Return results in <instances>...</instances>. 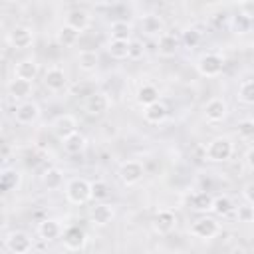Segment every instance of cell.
Wrapping results in <instances>:
<instances>
[{
    "label": "cell",
    "instance_id": "83f0119b",
    "mask_svg": "<svg viewBox=\"0 0 254 254\" xmlns=\"http://www.w3.org/2000/svg\"><path fill=\"white\" fill-rule=\"evenodd\" d=\"M234 202H232V198L230 196H226V194H220V196H212V208H210V212H214L216 216H228V214H232L234 212Z\"/></svg>",
    "mask_w": 254,
    "mask_h": 254
},
{
    "label": "cell",
    "instance_id": "7402d4cb",
    "mask_svg": "<svg viewBox=\"0 0 254 254\" xmlns=\"http://www.w3.org/2000/svg\"><path fill=\"white\" fill-rule=\"evenodd\" d=\"M40 73V67H38V62L36 60H20L16 65H14V77H20V79H26V81H34Z\"/></svg>",
    "mask_w": 254,
    "mask_h": 254
},
{
    "label": "cell",
    "instance_id": "e0dca14e",
    "mask_svg": "<svg viewBox=\"0 0 254 254\" xmlns=\"http://www.w3.org/2000/svg\"><path fill=\"white\" fill-rule=\"evenodd\" d=\"M179 46H181L179 38H177L175 34L167 32V30L157 38V52H159V56H163V58H173V56L179 52Z\"/></svg>",
    "mask_w": 254,
    "mask_h": 254
},
{
    "label": "cell",
    "instance_id": "484cf974",
    "mask_svg": "<svg viewBox=\"0 0 254 254\" xmlns=\"http://www.w3.org/2000/svg\"><path fill=\"white\" fill-rule=\"evenodd\" d=\"M42 183H44V187L48 190H60L64 187V173L58 167L46 169L44 175H42Z\"/></svg>",
    "mask_w": 254,
    "mask_h": 254
},
{
    "label": "cell",
    "instance_id": "7a4b0ae2",
    "mask_svg": "<svg viewBox=\"0 0 254 254\" xmlns=\"http://www.w3.org/2000/svg\"><path fill=\"white\" fill-rule=\"evenodd\" d=\"M65 198L71 204H85L91 200V183L81 177H73L65 183Z\"/></svg>",
    "mask_w": 254,
    "mask_h": 254
},
{
    "label": "cell",
    "instance_id": "30bf717a",
    "mask_svg": "<svg viewBox=\"0 0 254 254\" xmlns=\"http://www.w3.org/2000/svg\"><path fill=\"white\" fill-rule=\"evenodd\" d=\"M40 117V105L32 99H26V101H20L16 107H14V119L20 123V125H32L36 119Z\"/></svg>",
    "mask_w": 254,
    "mask_h": 254
},
{
    "label": "cell",
    "instance_id": "6da1fadb",
    "mask_svg": "<svg viewBox=\"0 0 254 254\" xmlns=\"http://www.w3.org/2000/svg\"><path fill=\"white\" fill-rule=\"evenodd\" d=\"M234 153V145H232V139L230 137H224V135H218L214 139H210L204 147V157L210 161V163H224L232 157Z\"/></svg>",
    "mask_w": 254,
    "mask_h": 254
},
{
    "label": "cell",
    "instance_id": "836d02e7",
    "mask_svg": "<svg viewBox=\"0 0 254 254\" xmlns=\"http://www.w3.org/2000/svg\"><path fill=\"white\" fill-rule=\"evenodd\" d=\"M200 40H202V32H198L196 28H187L183 32V44L187 48H196L200 44Z\"/></svg>",
    "mask_w": 254,
    "mask_h": 254
},
{
    "label": "cell",
    "instance_id": "4316f807",
    "mask_svg": "<svg viewBox=\"0 0 254 254\" xmlns=\"http://www.w3.org/2000/svg\"><path fill=\"white\" fill-rule=\"evenodd\" d=\"M135 99H137V103L141 107H145V105H149V103L159 99V89L153 83H143V85H139V89L135 93Z\"/></svg>",
    "mask_w": 254,
    "mask_h": 254
},
{
    "label": "cell",
    "instance_id": "603a6c76",
    "mask_svg": "<svg viewBox=\"0 0 254 254\" xmlns=\"http://www.w3.org/2000/svg\"><path fill=\"white\" fill-rule=\"evenodd\" d=\"M189 206L196 212H210L212 208V194L206 190H194L189 194Z\"/></svg>",
    "mask_w": 254,
    "mask_h": 254
},
{
    "label": "cell",
    "instance_id": "1f68e13d",
    "mask_svg": "<svg viewBox=\"0 0 254 254\" xmlns=\"http://www.w3.org/2000/svg\"><path fill=\"white\" fill-rule=\"evenodd\" d=\"M238 101L244 105H252L254 101V81L248 77L238 85Z\"/></svg>",
    "mask_w": 254,
    "mask_h": 254
},
{
    "label": "cell",
    "instance_id": "f546056e",
    "mask_svg": "<svg viewBox=\"0 0 254 254\" xmlns=\"http://www.w3.org/2000/svg\"><path fill=\"white\" fill-rule=\"evenodd\" d=\"M107 54H109L113 60H127V54H129V40H115V38H109V42H107Z\"/></svg>",
    "mask_w": 254,
    "mask_h": 254
},
{
    "label": "cell",
    "instance_id": "f35d334b",
    "mask_svg": "<svg viewBox=\"0 0 254 254\" xmlns=\"http://www.w3.org/2000/svg\"><path fill=\"white\" fill-rule=\"evenodd\" d=\"M234 24L238 28V34H246L250 30V16L246 14H238V18H234Z\"/></svg>",
    "mask_w": 254,
    "mask_h": 254
},
{
    "label": "cell",
    "instance_id": "d4e9b609",
    "mask_svg": "<svg viewBox=\"0 0 254 254\" xmlns=\"http://www.w3.org/2000/svg\"><path fill=\"white\" fill-rule=\"evenodd\" d=\"M97 65H99V56H97L95 50H81L77 54V67L81 71L91 73V71L97 69Z\"/></svg>",
    "mask_w": 254,
    "mask_h": 254
},
{
    "label": "cell",
    "instance_id": "8d00e7d4",
    "mask_svg": "<svg viewBox=\"0 0 254 254\" xmlns=\"http://www.w3.org/2000/svg\"><path fill=\"white\" fill-rule=\"evenodd\" d=\"M238 137L248 139V141L254 137V121L252 119H242L238 123Z\"/></svg>",
    "mask_w": 254,
    "mask_h": 254
},
{
    "label": "cell",
    "instance_id": "277c9868",
    "mask_svg": "<svg viewBox=\"0 0 254 254\" xmlns=\"http://www.w3.org/2000/svg\"><path fill=\"white\" fill-rule=\"evenodd\" d=\"M189 232L198 240H212L214 236L220 234V222L212 216H200L190 224Z\"/></svg>",
    "mask_w": 254,
    "mask_h": 254
},
{
    "label": "cell",
    "instance_id": "4fadbf2b",
    "mask_svg": "<svg viewBox=\"0 0 254 254\" xmlns=\"http://www.w3.org/2000/svg\"><path fill=\"white\" fill-rule=\"evenodd\" d=\"M44 85L50 89V91H62V89H65V85H67V75H65V71L60 67V65H52V67H48L46 69V73H44Z\"/></svg>",
    "mask_w": 254,
    "mask_h": 254
},
{
    "label": "cell",
    "instance_id": "ffe728a7",
    "mask_svg": "<svg viewBox=\"0 0 254 254\" xmlns=\"http://www.w3.org/2000/svg\"><path fill=\"white\" fill-rule=\"evenodd\" d=\"M62 145H64V151L67 155H79L87 147V137L83 133H79V131H73L71 135H67L65 139H62Z\"/></svg>",
    "mask_w": 254,
    "mask_h": 254
},
{
    "label": "cell",
    "instance_id": "5bb4252c",
    "mask_svg": "<svg viewBox=\"0 0 254 254\" xmlns=\"http://www.w3.org/2000/svg\"><path fill=\"white\" fill-rule=\"evenodd\" d=\"M52 131H54V135L62 141V139H65L67 135H71L73 131H77V119H75L73 115H69V113L58 115V117L54 119V123H52Z\"/></svg>",
    "mask_w": 254,
    "mask_h": 254
},
{
    "label": "cell",
    "instance_id": "b9f144b4",
    "mask_svg": "<svg viewBox=\"0 0 254 254\" xmlns=\"http://www.w3.org/2000/svg\"><path fill=\"white\" fill-rule=\"evenodd\" d=\"M252 0H236V4H242V6H248Z\"/></svg>",
    "mask_w": 254,
    "mask_h": 254
},
{
    "label": "cell",
    "instance_id": "7c38bea8",
    "mask_svg": "<svg viewBox=\"0 0 254 254\" xmlns=\"http://www.w3.org/2000/svg\"><path fill=\"white\" fill-rule=\"evenodd\" d=\"M115 218V208L113 204L105 202V200H99L95 206H91L89 210V220L95 224V226H107L111 220Z\"/></svg>",
    "mask_w": 254,
    "mask_h": 254
},
{
    "label": "cell",
    "instance_id": "8992f818",
    "mask_svg": "<svg viewBox=\"0 0 254 254\" xmlns=\"http://www.w3.org/2000/svg\"><path fill=\"white\" fill-rule=\"evenodd\" d=\"M111 107V97L105 93V91H91L85 101H83V109L89 113V115H105Z\"/></svg>",
    "mask_w": 254,
    "mask_h": 254
},
{
    "label": "cell",
    "instance_id": "52a82bcc",
    "mask_svg": "<svg viewBox=\"0 0 254 254\" xmlns=\"http://www.w3.org/2000/svg\"><path fill=\"white\" fill-rule=\"evenodd\" d=\"M202 115H204V119L208 123H220V121H224V117L228 115V103H226V99H222V97L208 99L204 103V107H202Z\"/></svg>",
    "mask_w": 254,
    "mask_h": 254
},
{
    "label": "cell",
    "instance_id": "9c48e42d",
    "mask_svg": "<svg viewBox=\"0 0 254 254\" xmlns=\"http://www.w3.org/2000/svg\"><path fill=\"white\" fill-rule=\"evenodd\" d=\"M4 244H6V248H8L10 252H14V254H26V252H30V250L34 248V240H32L30 234L24 232V230H14V232H10V234L6 236V240H4Z\"/></svg>",
    "mask_w": 254,
    "mask_h": 254
},
{
    "label": "cell",
    "instance_id": "e575fe53",
    "mask_svg": "<svg viewBox=\"0 0 254 254\" xmlns=\"http://www.w3.org/2000/svg\"><path fill=\"white\" fill-rule=\"evenodd\" d=\"M236 218L238 222H244V224H250L254 220V208H252V202H244L238 206L236 210Z\"/></svg>",
    "mask_w": 254,
    "mask_h": 254
},
{
    "label": "cell",
    "instance_id": "44dd1931",
    "mask_svg": "<svg viewBox=\"0 0 254 254\" xmlns=\"http://www.w3.org/2000/svg\"><path fill=\"white\" fill-rule=\"evenodd\" d=\"M65 24L71 26L73 30H77V32L81 34V32H85V30L91 26V16H89L85 10L75 8V10L67 12V16H65Z\"/></svg>",
    "mask_w": 254,
    "mask_h": 254
},
{
    "label": "cell",
    "instance_id": "f1b7e54d",
    "mask_svg": "<svg viewBox=\"0 0 254 254\" xmlns=\"http://www.w3.org/2000/svg\"><path fill=\"white\" fill-rule=\"evenodd\" d=\"M56 40H58V44L64 46V48H73V46L77 44V40H79V32L73 30L71 26L64 24V26L58 30V34H56Z\"/></svg>",
    "mask_w": 254,
    "mask_h": 254
},
{
    "label": "cell",
    "instance_id": "ba28073f",
    "mask_svg": "<svg viewBox=\"0 0 254 254\" xmlns=\"http://www.w3.org/2000/svg\"><path fill=\"white\" fill-rule=\"evenodd\" d=\"M60 238H62V242H64V248H65V250H71V252L81 250V248L85 246V242H87L85 230H83L81 226H75V224L67 226V228L62 232Z\"/></svg>",
    "mask_w": 254,
    "mask_h": 254
},
{
    "label": "cell",
    "instance_id": "cb8c5ba5",
    "mask_svg": "<svg viewBox=\"0 0 254 254\" xmlns=\"http://www.w3.org/2000/svg\"><path fill=\"white\" fill-rule=\"evenodd\" d=\"M8 93H10V97L16 99V101H26V99L32 95V81L14 77V79L8 83Z\"/></svg>",
    "mask_w": 254,
    "mask_h": 254
},
{
    "label": "cell",
    "instance_id": "60d3db41",
    "mask_svg": "<svg viewBox=\"0 0 254 254\" xmlns=\"http://www.w3.org/2000/svg\"><path fill=\"white\" fill-rule=\"evenodd\" d=\"M252 149H248L246 151V155H244V163H246V169H252Z\"/></svg>",
    "mask_w": 254,
    "mask_h": 254
},
{
    "label": "cell",
    "instance_id": "d590c367",
    "mask_svg": "<svg viewBox=\"0 0 254 254\" xmlns=\"http://www.w3.org/2000/svg\"><path fill=\"white\" fill-rule=\"evenodd\" d=\"M145 56V44L141 40H129V60H141Z\"/></svg>",
    "mask_w": 254,
    "mask_h": 254
},
{
    "label": "cell",
    "instance_id": "9a60e30c",
    "mask_svg": "<svg viewBox=\"0 0 254 254\" xmlns=\"http://www.w3.org/2000/svg\"><path fill=\"white\" fill-rule=\"evenodd\" d=\"M177 226V214L169 208H161L153 218V230L157 234H169Z\"/></svg>",
    "mask_w": 254,
    "mask_h": 254
},
{
    "label": "cell",
    "instance_id": "d6a6232c",
    "mask_svg": "<svg viewBox=\"0 0 254 254\" xmlns=\"http://www.w3.org/2000/svg\"><path fill=\"white\" fill-rule=\"evenodd\" d=\"M109 192H111V189H109V185H107L105 181H95V183H91V198H93V200H107Z\"/></svg>",
    "mask_w": 254,
    "mask_h": 254
},
{
    "label": "cell",
    "instance_id": "d6986e66",
    "mask_svg": "<svg viewBox=\"0 0 254 254\" xmlns=\"http://www.w3.org/2000/svg\"><path fill=\"white\" fill-rule=\"evenodd\" d=\"M62 232H64V228H62L60 220H56V218H44V220L38 224V236H40L44 242H52V240L60 238Z\"/></svg>",
    "mask_w": 254,
    "mask_h": 254
},
{
    "label": "cell",
    "instance_id": "4dcf8cb0",
    "mask_svg": "<svg viewBox=\"0 0 254 254\" xmlns=\"http://www.w3.org/2000/svg\"><path fill=\"white\" fill-rule=\"evenodd\" d=\"M109 34H111V38H115V40H131V26H129L127 22H123V20L111 22Z\"/></svg>",
    "mask_w": 254,
    "mask_h": 254
},
{
    "label": "cell",
    "instance_id": "3957f363",
    "mask_svg": "<svg viewBox=\"0 0 254 254\" xmlns=\"http://www.w3.org/2000/svg\"><path fill=\"white\" fill-rule=\"evenodd\" d=\"M117 177L119 181L125 185V187H135L143 181L145 177V165L137 159H129V161H123L117 169Z\"/></svg>",
    "mask_w": 254,
    "mask_h": 254
},
{
    "label": "cell",
    "instance_id": "74e56055",
    "mask_svg": "<svg viewBox=\"0 0 254 254\" xmlns=\"http://www.w3.org/2000/svg\"><path fill=\"white\" fill-rule=\"evenodd\" d=\"M0 183H2L4 189H14V187L18 185V173H14V171H4V173L0 175Z\"/></svg>",
    "mask_w": 254,
    "mask_h": 254
},
{
    "label": "cell",
    "instance_id": "5b68a950",
    "mask_svg": "<svg viewBox=\"0 0 254 254\" xmlns=\"http://www.w3.org/2000/svg\"><path fill=\"white\" fill-rule=\"evenodd\" d=\"M224 69V60L218 54H202L196 62V71L202 77H218Z\"/></svg>",
    "mask_w": 254,
    "mask_h": 254
},
{
    "label": "cell",
    "instance_id": "2e32d148",
    "mask_svg": "<svg viewBox=\"0 0 254 254\" xmlns=\"http://www.w3.org/2000/svg\"><path fill=\"white\" fill-rule=\"evenodd\" d=\"M167 117H169V107L161 99H157V101H153V103H149V105L143 107V119L147 123H151V125H159Z\"/></svg>",
    "mask_w": 254,
    "mask_h": 254
},
{
    "label": "cell",
    "instance_id": "ac0fdd59",
    "mask_svg": "<svg viewBox=\"0 0 254 254\" xmlns=\"http://www.w3.org/2000/svg\"><path fill=\"white\" fill-rule=\"evenodd\" d=\"M139 26H141L143 36H147V38H159L165 32V22L159 16H155V14L143 16L141 22H139Z\"/></svg>",
    "mask_w": 254,
    "mask_h": 254
},
{
    "label": "cell",
    "instance_id": "ab89813d",
    "mask_svg": "<svg viewBox=\"0 0 254 254\" xmlns=\"http://www.w3.org/2000/svg\"><path fill=\"white\" fill-rule=\"evenodd\" d=\"M252 189H254V185H252V183H246V185H244V189H242L244 202H252V200H254V196H252Z\"/></svg>",
    "mask_w": 254,
    "mask_h": 254
},
{
    "label": "cell",
    "instance_id": "8fae6325",
    "mask_svg": "<svg viewBox=\"0 0 254 254\" xmlns=\"http://www.w3.org/2000/svg\"><path fill=\"white\" fill-rule=\"evenodd\" d=\"M8 42L16 50H26L34 44V30L30 26H14L8 36Z\"/></svg>",
    "mask_w": 254,
    "mask_h": 254
}]
</instances>
